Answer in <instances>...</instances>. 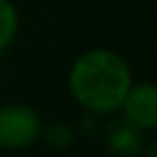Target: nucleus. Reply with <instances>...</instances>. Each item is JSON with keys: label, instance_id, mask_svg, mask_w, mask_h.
<instances>
[{"label": "nucleus", "instance_id": "f257e3e1", "mask_svg": "<svg viewBox=\"0 0 157 157\" xmlns=\"http://www.w3.org/2000/svg\"><path fill=\"white\" fill-rule=\"evenodd\" d=\"M67 84L82 108L95 114H110L121 110V103L133 82L129 65L118 52L97 48L75 58L69 69Z\"/></svg>", "mask_w": 157, "mask_h": 157}, {"label": "nucleus", "instance_id": "f03ea898", "mask_svg": "<svg viewBox=\"0 0 157 157\" xmlns=\"http://www.w3.org/2000/svg\"><path fill=\"white\" fill-rule=\"evenodd\" d=\"M41 136V118L37 110L24 103L0 108V148L17 151L35 144Z\"/></svg>", "mask_w": 157, "mask_h": 157}, {"label": "nucleus", "instance_id": "7ed1b4c3", "mask_svg": "<svg viewBox=\"0 0 157 157\" xmlns=\"http://www.w3.org/2000/svg\"><path fill=\"white\" fill-rule=\"evenodd\" d=\"M121 110L125 112V118L133 123L142 131H153L157 127V88L151 82L131 84Z\"/></svg>", "mask_w": 157, "mask_h": 157}, {"label": "nucleus", "instance_id": "20e7f679", "mask_svg": "<svg viewBox=\"0 0 157 157\" xmlns=\"http://www.w3.org/2000/svg\"><path fill=\"white\" fill-rule=\"evenodd\" d=\"M142 129H138L133 123H129L127 118L118 125H114L110 129V148L118 155H133L140 151L142 146V136H140Z\"/></svg>", "mask_w": 157, "mask_h": 157}, {"label": "nucleus", "instance_id": "39448f33", "mask_svg": "<svg viewBox=\"0 0 157 157\" xmlns=\"http://www.w3.org/2000/svg\"><path fill=\"white\" fill-rule=\"evenodd\" d=\"M20 28V15L11 0H0V52L7 50Z\"/></svg>", "mask_w": 157, "mask_h": 157}, {"label": "nucleus", "instance_id": "423d86ee", "mask_svg": "<svg viewBox=\"0 0 157 157\" xmlns=\"http://www.w3.org/2000/svg\"><path fill=\"white\" fill-rule=\"evenodd\" d=\"M45 138H48V144H50V146H67V144H71L73 133L69 131L67 125L56 123L54 127H50V129L45 131Z\"/></svg>", "mask_w": 157, "mask_h": 157}]
</instances>
